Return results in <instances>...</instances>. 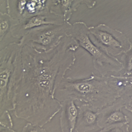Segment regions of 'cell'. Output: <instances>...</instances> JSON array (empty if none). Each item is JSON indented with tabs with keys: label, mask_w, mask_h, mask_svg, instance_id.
I'll list each match as a JSON object with an SVG mask.
<instances>
[{
	"label": "cell",
	"mask_w": 132,
	"mask_h": 132,
	"mask_svg": "<svg viewBox=\"0 0 132 132\" xmlns=\"http://www.w3.org/2000/svg\"><path fill=\"white\" fill-rule=\"evenodd\" d=\"M79 47L77 41L68 36L47 52L23 46V76L14 99L16 118L43 127L60 112L61 103L54 97V93L76 63Z\"/></svg>",
	"instance_id": "obj_1"
},
{
	"label": "cell",
	"mask_w": 132,
	"mask_h": 132,
	"mask_svg": "<svg viewBox=\"0 0 132 132\" xmlns=\"http://www.w3.org/2000/svg\"><path fill=\"white\" fill-rule=\"evenodd\" d=\"M54 97L61 102L72 98L88 104L97 112L119 98V89L112 76H98L94 72L88 78L62 79L55 88Z\"/></svg>",
	"instance_id": "obj_2"
},
{
	"label": "cell",
	"mask_w": 132,
	"mask_h": 132,
	"mask_svg": "<svg viewBox=\"0 0 132 132\" xmlns=\"http://www.w3.org/2000/svg\"><path fill=\"white\" fill-rule=\"evenodd\" d=\"M11 43L0 51V114L14 111L16 90L23 76L22 49Z\"/></svg>",
	"instance_id": "obj_3"
},
{
	"label": "cell",
	"mask_w": 132,
	"mask_h": 132,
	"mask_svg": "<svg viewBox=\"0 0 132 132\" xmlns=\"http://www.w3.org/2000/svg\"><path fill=\"white\" fill-rule=\"evenodd\" d=\"M88 28L85 22H75L67 31V36L74 39L79 46L88 52L92 57L94 68L101 76H106L109 72L118 73L123 70L121 61L108 54L92 41Z\"/></svg>",
	"instance_id": "obj_4"
},
{
	"label": "cell",
	"mask_w": 132,
	"mask_h": 132,
	"mask_svg": "<svg viewBox=\"0 0 132 132\" xmlns=\"http://www.w3.org/2000/svg\"><path fill=\"white\" fill-rule=\"evenodd\" d=\"M72 26L70 22L61 24H46L33 28L19 40V44L39 51L47 52L56 47Z\"/></svg>",
	"instance_id": "obj_5"
},
{
	"label": "cell",
	"mask_w": 132,
	"mask_h": 132,
	"mask_svg": "<svg viewBox=\"0 0 132 132\" xmlns=\"http://www.w3.org/2000/svg\"><path fill=\"white\" fill-rule=\"evenodd\" d=\"M88 31L92 41L112 56L123 55L132 46L130 39L123 32L104 23L89 27Z\"/></svg>",
	"instance_id": "obj_6"
},
{
	"label": "cell",
	"mask_w": 132,
	"mask_h": 132,
	"mask_svg": "<svg viewBox=\"0 0 132 132\" xmlns=\"http://www.w3.org/2000/svg\"><path fill=\"white\" fill-rule=\"evenodd\" d=\"M65 22L63 17L48 12L19 21L18 24L12 27L10 34L13 37L20 40L33 28L46 24H61Z\"/></svg>",
	"instance_id": "obj_7"
},
{
	"label": "cell",
	"mask_w": 132,
	"mask_h": 132,
	"mask_svg": "<svg viewBox=\"0 0 132 132\" xmlns=\"http://www.w3.org/2000/svg\"><path fill=\"white\" fill-rule=\"evenodd\" d=\"M125 105L119 99L115 103L97 112L99 116L97 126L104 129L117 125H128L130 119L122 112Z\"/></svg>",
	"instance_id": "obj_8"
},
{
	"label": "cell",
	"mask_w": 132,
	"mask_h": 132,
	"mask_svg": "<svg viewBox=\"0 0 132 132\" xmlns=\"http://www.w3.org/2000/svg\"><path fill=\"white\" fill-rule=\"evenodd\" d=\"M82 4L86 5L88 9H92L96 1L92 0H51L50 12L52 14L63 17L66 22H69L74 12Z\"/></svg>",
	"instance_id": "obj_9"
},
{
	"label": "cell",
	"mask_w": 132,
	"mask_h": 132,
	"mask_svg": "<svg viewBox=\"0 0 132 132\" xmlns=\"http://www.w3.org/2000/svg\"><path fill=\"white\" fill-rule=\"evenodd\" d=\"M61 103L60 127L62 132H76V124L79 108L72 98L66 99Z\"/></svg>",
	"instance_id": "obj_10"
},
{
	"label": "cell",
	"mask_w": 132,
	"mask_h": 132,
	"mask_svg": "<svg viewBox=\"0 0 132 132\" xmlns=\"http://www.w3.org/2000/svg\"><path fill=\"white\" fill-rule=\"evenodd\" d=\"M79 114L76 124V132H88L96 128L98 117L88 104H82L78 106Z\"/></svg>",
	"instance_id": "obj_11"
},
{
	"label": "cell",
	"mask_w": 132,
	"mask_h": 132,
	"mask_svg": "<svg viewBox=\"0 0 132 132\" xmlns=\"http://www.w3.org/2000/svg\"><path fill=\"white\" fill-rule=\"evenodd\" d=\"M119 89V98L125 107H132V74L130 76H111Z\"/></svg>",
	"instance_id": "obj_12"
},
{
	"label": "cell",
	"mask_w": 132,
	"mask_h": 132,
	"mask_svg": "<svg viewBox=\"0 0 132 132\" xmlns=\"http://www.w3.org/2000/svg\"><path fill=\"white\" fill-rule=\"evenodd\" d=\"M51 0H30L27 1L23 19L50 12Z\"/></svg>",
	"instance_id": "obj_13"
},
{
	"label": "cell",
	"mask_w": 132,
	"mask_h": 132,
	"mask_svg": "<svg viewBox=\"0 0 132 132\" xmlns=\"http://www.w3.org/2000/svg\"><path fill=\"white\" fill-rule=\"evenodd\" d=\"M27 3V0H7L6 9L8 14L15 20H22L25 12Z\"/></svg>",
	"instance_id": "obj_14"
},
{
	"label": "cell",
	"mask_w": 132,
	"mask_h": 132,
	"mask_svg": "<svg viewBox=\"0 0 132 132\" xmlns=\"http://www.w3.org/2000/svg\"><path fill=\"white\" fill-rule=\"evenodd\" d=\"M19 21L13 19L8 13L0 12V41H2L5 35L13 27L18 24Z\"/></svg>",
	"instance_id": "obj_15"
},
{
	"label": "cell",
	"mask_w": 132,
	"mask_h": 132,
	"mask_svg": "<svg viewBox=\"0 0 132 132\" xmlns=\"http://www.w3.org/2000/svg\"><path fill=\"white\" fill-rule=\"evenodd\" d=\"M122 63L123 64L124 73L122 76H130L132 74V46L130 50L124 54L122 57Z\"/></svg>",
	"instance_id": "obj_16"
},
{
	"label": "cell",
	"mask_w": 132,
	"mask_h": 132,
	"mask_svg": "<svg viewBox=\"0 0 132 132\" xmlns=\"http://www.w3.org/2000/svg\"><path fill=\"white\" fill-rule=\"evenodd\" d=\"M130 126L128 125H117L116 126H111L107 128L102 129L100 131L97 132H130Z\"/></svg>",
	"instance_id": "obj_17"
},
{
	"label": "cell",
	"mask_w": 132,
	"mask_h": 132,
	"mask_svg": "<svg viewBox=\"0 0 132 132\" xmlns=\"http://www.w3.org/2000/svg\"><path fill=\"white\" fill-rule=\"evenodd\" d=\"M0 126H8L12 128L14 124H13L12 119L10 116L9 112L0 114Z\"/></svg>",
	"instance_id": "obj_18"
},
{
	"label": "cell",
	"mask_w": 132,
	"mask_h": 132,
	"mask_svg": "<svg viewBox=\"0 0 132 132\" xmlns=\"http://www.w3.org/2000/svg\"><path fill=\"white\" fill-rule=\"evenodd\" d=\"M21 132H47L46 130L43 127L28 122L23 128Z\"/></svg>",
	"instance_id": "obj_19"
},
{
	"label": "cell",
	"mask_w": 132,
	"mask_h": 132,
	"mask_svg": "<svg viewBox=\"0 0 132 132\" xmlns=\"http://www.w3.org/2000/svg\"><path fill=\"white\" fill-rule=\"evenodd\" d=\"M0 132H16V131L8 126H0Z\"/></svg>",
	"instance_id": "obj_20"
},
{
	"label": "cell",
	"mask_w": 132,
	"mask_h": 132,
	"mask_svg": "<svg viewBox=\"0 0 132 132\" xmlns=\"http://www.w3.org/2000/svg\"><path fill=\"white\" fill-rule=\"evenodd\" d=\"M126 110L129 111L130 112H131V113H132V109H130V108H127V109H126Z\"/></svg>",
	"instance_id": "obj_21"
},
{
	"label": "cell",
	"mask_w": 132,
	"mask_h": 132,
	"mask_svg": "<svg viewBox=\"0 0 132 132\" xmlns=\"http://www.w3.org/2000/svg\"><path fill=\"white\" fill-rule=\"evenodd\" d=\"M125 109H127V108H130V109H132V107H129V106H126L125 107Z\"/></svg>",
	"instance_id": "obj_22"
},
{
	"label": "cell",
	"mask_w": 132,
	"mask_h": 132,
	"mask_svg": "<svg viewBox=\"0 0 132 132\" xmlns=\"http://www.w3.org/2000/svg\"><path fill=\"white\" fill-rule=\"evenodd\" d=\"M130 132H132V130H131V131H130Z\"/></svg>",
	"instance_id": "obj_23"
}]
</instances>
